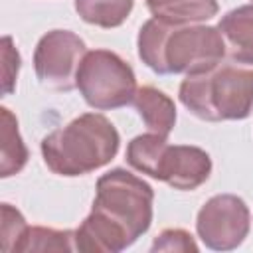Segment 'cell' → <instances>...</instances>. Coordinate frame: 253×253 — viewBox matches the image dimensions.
Instances as JSON below:
<instances>
[{"label":"cell","instance_id":"15","mask_svg":"<svg viewBox=\"0 0 253 253\" xmlns=\"http://www.w3.org/2000/svg\"><path fill=\"white\" fill-rule=\"evenodd\" d=\"M132 4L134 0H75V12L87 24L117 28L128 18Z\"/></svg>","mask_w":253,"mask_h":253},{"label":"cell","instance_id":"9","mask_svg":"<svg viewBox=\"0 0 253 253\" xmlns=\"http://www.w3.org/2000/svg\"><path fill=\"white\" fill-rule=\"evenodd\" d=\"M132 243L125 227L95 210L75 229V249L85 253H119Z\"/></svg>","mask_w":253,"mask_h":253},{"label":"cell","instance_id":"19","mask_svg":"<svg viewBox=\"0 0 253 253\" xmlns=\"http://www.w3.org/2000/svg\"><path fill=\"white\" fill-rule=\"evenodd\" d=\"M150 251H198V243L184 229H164L150 245Z\"/></svg>","mask_w":253,"mask_h":253},{"label":"cell","instance_id":"1","mask_svg":"<svg viewBox=\"0 0 253 253\" xmlns=\"http://www.w3.org/2000/svg\"><path fill=\"white\" fill-rule=\"evenodd\" d=\"M138 57L158 75H200L221 65L225 42L213 26H172L150 18L138 32Z\"/></svg>","mask_w":253,"mask_h":253},{"label":"cell","instance_id":"12","mask_svg":"<svg viewBox=\"0 0 253 253\" xmlns=\"http://www.w3.org/2000/svg\"><path fill=\"white\" fill-rule=\"evenodd\" d=\"M152 18L172 26H188L211 20L219 6L215 0H146Z\"/></svg>","mask_w":253,"mask_h":253},{"label":"cell","instance_id":"10","mask_svg":"<svg viewBox=\"0 0 253 253\" xmlns=\"http://www.w3.org/2000/svg\"><path fill=\"white\" fill-rule=\"evenodd\" d=\"M217 30L225 42L229 57L243 65H253V4L229 10L221 16Z\"/></svg>","mask_w":253,"mask_h":253},{"label":"cell","instance_id":"18","mask_svg":"<svg viewBox=\"0 0 253 253\" xmlns=\"http://www.w3.org/2000/svg\"><path fill=\"white\" fill-rule=\"evenodd\" d=\"M2 95H10L16 87V77L20 69V53L14 45L12 36L2 38Z\"/></svg>","mask_w":253,"mask_h":253},{"label":"cell","instance_id":"6","mask_svg":"<svg viewBox=\"0 0 253 253\" xmlns=\"http://www.w3.org/2000/svg\"><path fill=\"white\" fill-rule=\"evenodd\" d=\"M251 227L247 204L233 194H217L210 198L198 211L196 231L206 247L213 251H229L243 243Z\"/></svg>","mask_w":253,"mask_h":253},{"label":"cell","instance_id":"17","mask_svg":"<svg viewBox=\"0 0 253 253\" xmlns=\"http://www.w3.org/2000/svg\"><path fill=\"white\" fill-rule=\"evenodd\" d=\"M28 229L24 215L10 204H2V247L4 251H14L16 243Z\"/></svg>","mask_w":253,"mask_h":253},{"label":"cell","instance_id":"4","mask_svg":"<svg viewBox=\"0 0 253 253\" xmlns=\"http://www.w3.org/2000/svg\"><path fill=\"white\" fill-rule=\"evenodd\" d=\"M152 202L150 184L125 168H115L97 180L93 210L117 221L136 241L152 223Z\"/></svg>","mask_w":253,"mask_h":253},{"label":"cell","instance_id":"14","mask_svg":"<svg viewBox=\"0 0 253 253\" xmlns=\"http://www.w3.org/2000/svg\"><path fill=\"white\" fill-rule=\"evenodd\" d=\"M168 146L166 136H160L156 132H146L134 136L126 146V162L136 170L156 180L158 166L162 160V154Z\"/></svg>","mask_w":253,"mask_h":253},{"label":"cell","instance_id":"3","mask_svg":"<svg viewBox=\"0 0 253 253\" xmlns=\"http://www.w3.org/2000/svg\"><path fill=\"white\" fill-rule=\"evenodd\" d=\"M180 103L198 119L241 121L253 111V69L217 65L200 75H186L178 91Z\"/></svg>","mask_w":253,"mask_h":253},{"label":"cell","instance_id":"2","mask_svg":"<svg viewBox=\"0 0 253 253\" xmlns=\"http://www.w3.org/2000/svg\"><path fill=\"white\" fill-rule=\"evenodd\" d=\"M119 144L121 136L107 117L85 113L43 136L42 156L53 174L83 176L109 164Z\"/></svg>","mask_w":253,"mask_h":253},{"label":"cell","instance_id":"16","mask_svg":"<svg viewBox=\"0 0 253 253\" xmlns=\"http://www.w3.org/2000/svg\"><path fill=\"white\" fill-rule=\"evenodd\" d=\"M75 249V231H59L51 227L34 225L24 231L20 241L16 243L14 251L18 253H47V251H73Z\"/></svg>","mask_w":253,"mask_h":253},{"label":"cell","instance_id":"20","mask_svg":"<svg viewBox=\"0 0 253 253\" xmlns=\"http://www.w3.org/2000/svg\"><path fill=\"white\" fill-rule=\"evenodd\" d=\"M251 2H253V0H251Z\"/></svg>","mask_w":253,"mask_h":253},{"label":"cell","instance_id":"8","mask_svg":"<svg viewBox=\"0 0 253 253\" xmlns=\"http://www.w3.org/2000/svg\"><path fill=\"white\" fill-rule=\"evenodd\" d=\"M211 174V158L206 150L188 144H168L156 180L166 182L176 190H196Z\"/></svg>","mask_w":253,"mask_h":253},{"label":"cell","instance_id":"11","mask_svg":"<svg viewBox=\"0 0 253 253\" xmlns=\"http://www.w3.org/2000/svg\"><path fill=\"white\" fill-rule=\"evenodd\" d=\"M134 109L138 111L142 123L146 125L148 132H156L160 136H166L172 132L176 125V105L174 101L158 91L156 87H140L136 89V95L132 99Z\"/></svg>","mask_w":253,"mask_h":253},{"label":"cell","instance_id":"5","mask_svg":"<svg viewBox=\"0 0 253 253\" xmlns=\"http://www.w3.org/2000/svg\"><path fill=\"white\" fill-rule=\"evenodd\" d=\"M75 87L91 109L111 111L132 103L136 95V77L132 67L117 53L109 49H91L79 63Z\"/></svg>","mask_w":253,"mask_h":253},{"label":"cell","instance_id":"13","mask_svg":"<svg viewBox=\"0 0 253 253\" xmlns=\"http://www.w3.org/2000/svg\"><path fill=\"white\" fill-rule=\"evenodd\" d=\"M2 121V160H0V176L10 178L18 174L28 162V148L18 130V119L6 107L0 109Z\"/></svg>","mask_w":253,"mask_h":253},{"label":"cell","instance_id":"7","mask_svg":"<svg viewBox=\"0 0 253 253\" xmlns=\"http://www.w3.org/2000/svg\"><path fill=\"white\" fill-rule=\"evenodd\" d=\"M85 53V42L77 34L69 30L47 32L34 51V69L40 83L53 91H71Z\"/></svg>","mask_w":253,"mask_h":253}]
</instances>
